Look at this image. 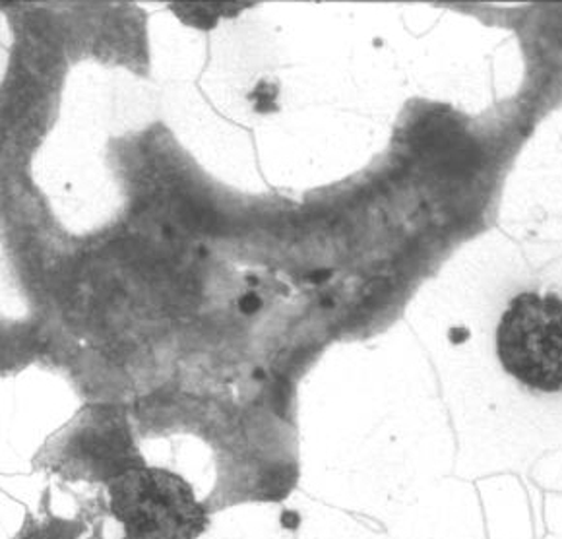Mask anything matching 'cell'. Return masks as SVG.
Listing matches in <instances>:
<instances>
[{"label": "cell", "instance_id": "obj_1", "mask_svg": "<svg viewBox=\"0 0 562 539\" xmlns=\"http://www.w3.org/2000/svg\"><path fill=\"white\" fill-rule=\"evenodd\" d=\"M108 491L124 539H199L206 530V508L191 483L166 468H124L109 480Z\"/></svg>", "mask_w": 562, "mask_h": 539}, {"label": "cell", "instance_id": "obj_2", "mask_svg": "<svg viewBox=\"0 0 562 539\" xmlns=\"http://www.w3.org/2000/svg\"><path fill=\"white\" fill-rule=\"evenodd\" d=\"M496 356L529 391L562 392V299L521 291L496 326Z\"/></svg>", "mask_w": 562, "mask_h": 539}, {"label": "cell", "instance_id": "obj_3", "mask_svg": "<svg viewBox=\"0 0 562 539\" xmlns=\"http://www.w3.org/2000/svg\"><path fill=\"white\" fill-rule=\"evenodd\" d=\"M220 9L215 4H173L175 14L187 24L196 27H214L220 14L214 10Z\"/></svg>", "mask_w": 562, "mask_h": 539}]
</instances>
